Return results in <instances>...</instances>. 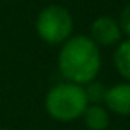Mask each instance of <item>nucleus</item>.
Instances as JSON below:
<instances>
[{
    "label": "nucleus",
    "instance_id": "f257e3e1",
    "mask_svg": "<svg viewBox=\"0 0 130 130\" xmlns=\"http://www.w3.org/2000/svg\"><path fill=\"white\" fill-rule=\"evenodd\" d=\"M57 66L66 82L86 86L94 80L102 68L98 45L87 36H70L59 52Z\"/></svg>",
    "mask_w": 130,
    "mask_h": 130
},
{
    "label": "nucleus",
    "instance_id": "f03ea898",
    "mask_svg": "<svg viewBox=\"0 0 130 130\" xmlns=\"http://www.w3.org/2000/svg\"><path fill=\"white\" fill-rule=\"evenodd\" d=\"M87 105L89 103L84 87L73 82L55 84L45 96V109L48 116L62 123H70L80 118Z\"/></svg>",
    "mask_w": 130,
    "mask_h": 130
},
{
    "label": "nucleus",
    "instance_id": "7ed1b4c3",
    "mask_svg": "<svg viewBox=\"0 0 130 130\" xmlns=\"http://www.w3.org/2000/svg\"><path fill=\"white\" fill-rule=\"evenodd\" d=\"M73 30V18L62 6H46L36 18V32L48 45H62Z\"/></svg>",
    "mask_w": 130,
    "mask_h": 130
},
{
    "label": "nucleus",
    "instance_id": "20e7f679",
    "mask_svg": "<svg viewBox=\"0 0 130 130\" xmlns=\"http://www.w3.org/2000/svg\"><path fill=\"white\" fill-rule=\"evenodd\" d=\"M91 39L100 46H110L119 43L121 39V29L118 20L110 16H100L91 25Z\"/></svg>",
    "mask_w": 130,
    "mask_h": 130
},
{
    "label": "nucleus",
    "instance_id": "39448f33",
    "mask_svg": "<svg viewBox=\"0 0 130 130\" xmlns=\"http://www.w3.org/2000/svg\"><path fill=\"white\" fill-rule=\"evenodd\" d=\"M105 109L119 116H130V82H119L107 87Z\"/></svg>",
    "mask_w": 130,
    "mask_h": 130
},
{
    "label": "nucleus",
    "instance_id": "423d86ee",
    "mask_svg": "<svg viewBox=\"0 0 130 130\" xmlns=\"http://www.w3.org/2000/svg\"><path fill=\"white\" fill-rule=\"evenodd\" d=\"M80 118L84 119V125L89 130H105L110 125L109 110L103 105H91L89 103Z\"/></svg>",
    "mask_w": 130,
    "mask_h": 130
},
{
    "label": "nucleus",
    "instance_id": "0eeeda50",
    "mask_svg": "<svg viewBox=\"0 0 130 130\" xmlns=\"http://www.w3.org/2000/svg\"><path fill=\"white\" fill-rule=\"evenodd\" d=\"M114 68L126 82H130V38L118 45L114 52Z\"/></svg>",
    "mask_w": 130,
    "mask_h": 130
},
{
    "label": "nucleus",
    "instance_id": "6e6552de",
    "mask_svg": "<svg viewBox=\"0 0 130 130\" xmlns=\"http://www.w3.org/2000/svg\"><path fill=\"white\" fill-rule=\"evenodd\" d=\"M84 87V93H86V98H87V103L91 105H102L103 100H105V93H107V87L102 84V82H96V80H91L87 82Z\"/></svg>",
    "mask_w": 130,
    "mask_h": 130
},
{
    "label": "nucleus",
    "instance_id": "1a4fd4ad",
    "mask_svg": "<svg viewBox=\"0 0 130 130\" xmlns=\"http://www.w3.org/2000/svg\"><path fill=\"white\" fill-rule=\"evenodd\" d=\"M118 23H119V29L130 38V4L121 11V16H119V22Z\"/></svg>",
    "mask_w": 130,
    "mask_h": 130
},
{
    "label": "nucleus",
    "instance_id": "9d476101",
    "mask_svg": "<svg viewBox=\"0 0 130 130\" xmlns=\"http://www.w3.org/2000/svg\"><path fill=\"white\" fill-rule=\"evenodd\" d=\"M0 130H9V128H4V126H0Z\"/></svg>",
    "mask_w": 130,
    "mask_h": 130
}]
</instances>
